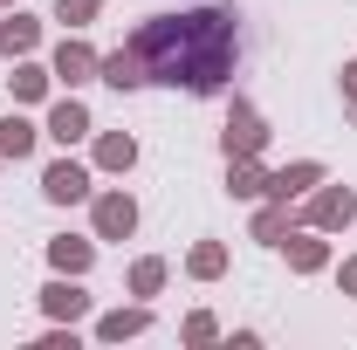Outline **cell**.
<instances>
[{
  "mask_svg": "<svg viewBox=\"0 0 357 350\" xmlns=\"http://www.w3.org/2000/svg\"><path fill=\"white\" fill-rule=\"evenodd\" d=\"M124 42L144 55L151 83H172L185 96H220L234 62H241V14L234 7H185V14H151Z\"/></svg>",
  "mask_w": 357,
  "mask_h": 350,
  "instance_id": "cell-1",
  "label": "cell"
},
{
  "mask_svg": "<svg viewBox=\"0 0 357 350\" xmlns=\"http://www.w3.org/2000/svg\"><path fill=\"white\" fill-rule=\"evenodd\" d=\"M220 151H227V158H261V151H268V117L248 103V96H234V103H227Z\"/></svg>",
  "mask_w": 357,
  "mask_h": 350,
  "instance_id": "cell-2",
  "label": "cell"
},
{
  "mask_svg": "<svg viewBox=\"0 0 357 350\" xmlns=\"http://www.w3.org/2000/svg\"><path fill=\"white\" fill-rule=\"evenodd\" d=\"M89 227H96V241H131L137 234V199L131 192H89Z\"/></svg>",
  "mask_w": 357,
  "mask_h": 350,
  "instance_id": "cell-3",
  "label": "cell"
},
{
  "mask_svg": "<svg viewBox=\"0 0 357 350\" xmlns=\"http://www.w3.org/2000/svg\"><path fill=\"white\" fill-rule=\"evenodd\" d=\"M351 220H357V192H351V185H316V192H310V213H303V227L344 234Z\"/></svg>",
  "mask_w": 357,
  "mask_h": 350,
  "instance_id": "cell-4",
  "label": "cell"
},
{
  "mask_svg": "<svg viewBox=\"0 0 357 350\" xmlns=\"http://www.w3.org/2000/svg\"><path fill=\"white\" fill-rule=\"evenodd\" d=\"M48 69H55V83H69V89H83V83H96V48L69 28L62 42H55V55H48Z\"/></svg>",
  "mask_w": 357,
  "mask_h": 350,
  "instance_id": "cell-5",
  "label": "cell"
},
{
  "mask_svg": "<svg viewBox=\"0 0 357 350\" xmlns=\"http://www.w3.org/2000/svg\"><path fill=\"white\" fill-rule=\"evenodd\" d=\"M282 254L296 275H323L330 268V234L323 227H296V234H282Z\"/></svg>",
  "mask_w": 357,
  "mask_h": 350,
  "instance_id": "cell-6",
  "label": "cell"
},
{
  "mask_svg": "<svg viewBox=\"0 0 357 350\" xmlns=\"http://www.w3.org/2000/svg\"><path fill=\"white\" fill-rule=\"evenodd\" d=\"M42 309H48V323H83V316H89L83 275H55V282L42 289Z\"/></svg>",
  "mask_w": 357,
  "mask_h": 350,
  "instance_id": "cell-7",
  "label": "cell"
},
{
  "mask_svg": "<svg viewBox=\"0 0 357 350\" xmlns=\"http://www.w3.org/2000/svg\"><path fill=\"white\" fill-rule=\"evenodd\" d=\"M48 137H55V144H83L89 131H96V124H89V103L83 96H55V103H48V124H42Z\"/></svg>",
  "mask_w": 357,
  "mask_h": 350,
  "instance_id": "cell-8",
  "label": "cell"
},
{
  "mask_svg": "<svg viewBox=\"0 0 357 350\" xmlns=\"http://www.w3.org/2000/svg\"><path fill=\"white\" fill-rule=\"evenodd\" d=\"M96 83H110V89H144V83H151V76H144V55H137L131 42L110 48V55H96Z\"/></svg>",
  "mask_w": 357,
  "mask_h": 350,
  "instance_id": "cell-9",
  "label": "cell"
},
{
  "mask_svg": "<svg viewBox=\"0 0 357 350\" xmlns=\"http://www.w3.org/2000/svg\"><path fill=\"white\" fill-rule=\"evenodd\" d=\"M316 185H323V165L316 158H296V165H282V172H268V199H310Z\"/></svg>",
  "mask_w": 357,
  "mask_h": 350,
  "instance_id": "cell-10",
  "label": "cell"
},
{
  "mask_svg": "<svg viewBox=\"0 0 357 350\" xmlns=\"http://www.w3.org/2000/svg\"><path fill=\"white\" fill-rule=\"evenodd\" d=\"M42 192L55 199V206H76V199H89V165H76V158H55L42 172Z\"/></svg>",
  "mask_w": 357,
  "mask_h": 350,
  "instance_id": "cell-11",
  "label": "cell"
},
{
  "mask_svg": "<svg viewBox=\"0 0 357 350\" xmlns=\"http://www.w3.org/2000/svg\"><path fill=\"white\" fill-rule=\"evenodd\" d=\"M35 48H42V14H21V7H14V14L0 21V55L21 62V55H35Z\"/></svg>",
  "mask_w": 357,
  "mask_h": 350,
  "instance_id": "cell-12",
  "label": "cell"
},
{
  "mask_svg": "<svg viewBox=\"0 0 357 350\" xmlns=\"http://www.w3.org/2000/svg\"><path fill=\"white\" fill-rule=\"evenodd\" d=\"M144 330H151V303H131V309L96 316V344H124V337H144Z\"/></svg>",
  "mask_w": 357,
  "mask_h": 350,
  "instance_id": "cell-13",
  "label": "cell"
},
{
  "mask_svg": "<svg viewBox=\"0 0 357 350\" xmlns=\"http://www.w3.org/2000/svg\"><path fill=\"white\" fill-rule=\"evenodd\" d=\"M48 268H55V275H89V268H96V241L55 234V241H48Z\"/></svg>",
  "mask_w": 357,
  "mask_h": 350,
  "instance_id": "cell-14",
  "label": "cell"
},
{
  "mask_svg": "<svg viewBox=\"0 0 357 350\" xmlns=\"http://www.w3.org/2000/svg\"><path fill=\"white\" fill-rule=\"evenodd\" d=\"M7 89H14V103H48V89H55V69H42V62H14V76H7Z\"/></svg>",
  "mask_w": 357,
  "mask_h": 350,
  "instance_id": "cell-15",
  "label": "cell"
},
{
  "mask_svg": "<svg viewBox=\"0 0 357 350\" xmlns=\"http://www.w3.org/2000/svg\"><path fill=\"white\" fill-rule=\"evenodd\" d=\"M89 165H96V172H131V165H137V137L131 131H103Z\"/></svg>",
  "mask_w": 357,
  "mask_h": 350,
  "instance_id": "cell-16",
  "label": "cell"
},
{
  "mask_svg": "<svg viewBox=\"0 0 357 350\" xmlns=\"http://www.w3.org/2000/svg\"><path fill=\"white\" fill-rule=\"evenodd\" d=\"M227 192L234 199H268V165L261 158H227Z\"/></svg>",
  "mask_w": 357,
  "mask_h": 350,
  "instance_id": "cell-17",
  "label": "cell"
},
{
  "mask_svg": "<svg viewBox=\"0 0 357 350\" xmlns=\"http://www.w3.org/2000/svg\"><path fill=\"white\" fill-rule=\"evenodd\" d=\"M185 275H192V282H220L227 275V241H199V248L185 254Z\"/></svg>",
  "mask_w": 357,
  "mask_h": 350,
  "instance_id": "cell-18",
  "label": "cell"
},
{
  "mask_svg": "<svg viewBox=\"0 0 357 350\" xmlns=\"http://www.w3.org/2000/svg\"><path fill=\"white\" fill-rule=\"evenodd\" d=\"M35 124H28V117H0V158H14V165H21V158H28V151H35Z\"/></svg>",
  "mask_w": 357,
  "mask_h": 350,
  "instance_id": "cell-19",
  "label": "cell"
},
{
  "mask_svg": "<svg viewBox=\"0 0 357 350\" xmlns=\"http://www.w3.org/2000/svg\"><path fill=\"white\" fill-rule=\"evenodd\" d=\"M165 275H172V268L158 261V254H144V261H131V296H137V303H151V296L165 289Z\"/></svg>",
  "mask_w": 357,
  "mask_h": 350,
  "instance_id": "cell-20",
  "label": "cell"
},
{
  "mask_svg": "<svg viewBox=\"0 0 357 350\" xmlns=\"http://www.w3.org/2000/svg\"><path fill=\"white\" fill-rule=\"evenodd\" d=\"M282 234H289V199H268L261 213H255V241H268V248H282Z\"/></svg>",
  "mask_w": 357,
  "mask_h": 350,
  "instance_id": "cell-21",
  "label": "cell"
},
{
  "mask_svg": "<svg viewBox=\"0 0 357 350\" xmlns=\"http://www.w3.org/2000/svg\"><path fill=\"white\" fill-rule=\"evenodd\" d=\"M178 337H185V344H213V337H220V323H213L206 309H192V316L178 323Z\"/></svg>",
  "mask_w": 357,
  "mask_h": 350,
  "instance_id": "cell-22",
  "label": "cell"
},
{
  "mask_svg": "<svg viewBox=\"0 0 357 350\" xmlns=\"http://www.w3.org/2000/svg\"><path fill=\"white\" fill-rule=\"evenodd\" d=\"M96 7H103V0H62L55 21H62V28H83V21H96Z\"/></svg>",
  "mask_w": 357,
  "mask_h": 350,
  "instance_id": "cell-23",
  "label": "cell"
},
{
  "mask_svg": "<svg viewBox=\"0 0 357 350\" xmlns=\"http://www.w3.org/2000/svg\"><path fill=\"white\" fill-rule=\"evenodd\" d=\"M344 110H351V124H357V55L344 62Z\"/></svg>",
  "mask_w": 357,
  "mask_h": 350,
  "instance_id": "cell-24",
  "label": "cell"
},
{
  "mask_svg": "<svg viewBox=\"0 0 357 350\" xmlns=\"http://www.w3.org/2000/svg\"><path fill=\"white\" fill-rule=\"evenodd\" d=\"M42 350H76V323H69V330L55 323V330H48V337H42Z\"/></svg>",
  "mask_w": 357,
  "mask_h": 350,
  "instance_id": "cell-25",
  "label": "cell"
},
{
  "mask_svg": "<svg viewBox=\"0 0 357 350\" xmlns=\"http://www.w3.org/2000/svg\"><path fill=\"white\" fill-rule=\"evenodd\" d=\"M337 289H344V296H357V254H351L344 268H337Z\"/></svg>",
  "mask_w": 357,
  "mask_h": 350,
  "instance_id": "cell-26",
  "label": "cell"
},
{
  "mask_svg": "<svg viewBox=\"0 0 357 350\" xmlns=\"http://www.w3.org/2000/svg\"><path fill=\"white\" fill-rule=\"evenodd\" d=\"M0 7H14V0H0Z\"/></svg>",
  "mask_w": 357,
  "mask_h": 350,
  "instance_id": "cell-27",
  "label": "cell"
}]
</instances>
